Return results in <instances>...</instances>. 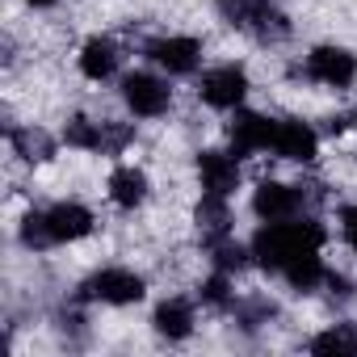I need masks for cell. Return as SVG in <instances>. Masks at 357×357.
I'll list each match as a JSON object with an SVG mask.
<instances>
[{"mask_svg":"<svg viewBox=\"0 0 357 357\" xmlns=\"http://www.w3.org/2000/svg\"><path fill=\"white\" fill-rule=\"evenodd\" d=\"M198 176L202 190L215 198H231L240 190V155L231 151H198Z\"/></svg>","mask_w":357,"mask_h":357,"instance_id":"obj_10","label":"cell"},{"mask_svg":"<svg viewBox=\"0 0 357 357\" xmlns=\"http://www.w3.org/2000/svg\"><path fill=\"white\" fill-rule=\"evenodd\" d=\"M118 43L114 38H105V34H97V38H89L84 47H80V72L89 76V80H109L114 72H118Z\"/></svg>","mask_w":357,"mask_h":357,"instance_id":"obj_14","label":"cell"},{"mask_svg":"<svg viewBox=\"0 0 357 357\" xmlns=\"http://www.w3.org/2000/svg\"><path fill=\"white\" fill-rule=\"evenodd\" d=\"M198 97H202L211 109H240L244 97H248V72H244L240 63H219V68L202 72Z\"/></svg>","mask_w":357,"mask_h":357,"instance_id":"obj_4","label":"cell"},{"mask_svg":"<svg viewBox=\"0 0 357 357\" xmlns=\"http://www.w3.org/2000/svg\"><path fill=\"white\" fill-rule=\"evenodd\" d=\"M353 122H357V114H353Z\"/></svg>","mask_w":357,"mask_h":357,"instance_id":"obj_23","label":"cell"},{"mask_svg":"<svg viewBox=\"0 0 357 357\" xmlns=\"http://www.w3.org/2000/svg\"><path fill=\"white\" fill-rule=\"evenodd\" d=\"M147 59L155 68H164L168 76H190L202 63V43L190 34H168V38H151L147 43Z\"/></svg>","mask_w":357,"mask_h":357,"instance_id":"obj_6","label":"cell"},{"mask_svg":"<svg viewBox=\"0 0 357 357\" xmlns=\"http://www.w3.org/2000/svg\"><path fill=\"white\" fill-rule=\"evenodd\" d=\"M68 147H84V151H109V122H93V118H72L63 130Z\"/></svg>","mask_w":357,"mask_h":357,"instance_id":"obj_16","label":"cell"},{"mask_svg":"<svg viewBox=\"0 0 357 357\" xmlns=\"http://www.w3.org/2000/svg\"><path fill=\"white\" fill-rule=\"evenodd\" d=\"M151 324H155V332L168 336V340H185V336L194 332V307H190L185 298H164V303L155 307Z\"/></svg>","mask_w":357,"mask_h":357,"instance_id":"obj_15","label":"cell"},{"mask_svg":"<svg viewBox=\"0 0 357 357\" xmlns=\"http://www.w3.org/2000/svg\"><path fill=\"white\" fill-rule=\"evenodd\" d=\"M13 147L26 155V160H47V139L43 135H34V130H13Z\"/></svg>","mask_w":357,"mask_h":357,"instance_id":"obj_20","label":"cell"},{"mask_svg":"<svg viewBox=\"0 0 357 357\" xmlns=\"http://www.w3.org/2000/svg\"><path fill=\"white\" fill-rule=\"evenodd\" d=\"M109 198H114V206H122V211L143 206V198H147V172L135 168V164H118V168L109 172Z\"/></svg>","mask_w":357,"mask_h":357,"instance_id":"obj_13","label":"cell"},{"mask_svg":"<svg viewBox=\"0 0 357 357\" xmlns=\"http://www.w3.org/2000/svg\"><path fill=\"white\" fill-rule=\"evenodd\" d=\"M252 215L261 223H282L303 215V185H282V181H261L252 194Z\"/></svg>","mask_w":357,"mask_h":357,"instance_id":"obj_9","label":"cell"},{"mask_svg":"<svg viewBox=\"0 0 357 357\" xmlns=\"http://www.w3.org/2000/svg\"><path fill=\"white\" fill-rule=\"evenodd\" d=\"M26 5H34V9H51L55 0H26Z\"/></svg>","mask_w":357,"mask_h":357,"instance_id":"obj_22","label":"cell"},{"mask_svg":"<svg viewBox=\"0 0 357 357\" xmlns=\"http://www.w3.org/2000/svg\"><path fill=\"white\" fill-rule=\"evenodd\" d=\"M122 101L135 118H160L172 105V89H168V80H160L151 72H130V76H122Z\"/></svg>","mask_w":357,"mask_h":357,"instance_id":"obj_5","label":"cell"},{"mask_svg":"<svg viewBox=\"0 0 357 357\" xmlns=\"http://www.w3.org/2000/svg\"><path fill=\"white\" fill-rule=\"evenodd\" d=\"M340 231H344V244L357 252V206H344L340 211Z\"/></svg>","mask_w":357,"mask_h":357,"instance_id":"obj_21","label":"cell"},{"mask_svg":"<svg viewBox=\"0 0 357 357\" xmlns=\"http://www.w3.org/2000/svg\"><path fill=\"white\" fill-rule=\"evenodd\" d=\"M93 211L80 206V202H55L47 211V231H51V244H72V240H84L93 231Z\"/></svg>","mask_w":357,"mask_h":357,"instance_id":"obj_12","label":"cell"},{"mask_svg":"<svg viewBox=\"0 0 357 357\" xmlns=\"http://www.w3.org/2000/svg\"><path fill=\"white\" fill-rule=\"evenodd\" d=\"M231 273H219L215 269V278L202 286V303H211V307H231Z\"/></svg>","mask_w":357,"mask_h":357,"instance_id":"obj_19","label":"cell"},{"mask_svg":"<svg viewBox=\"0 0 357 357\" xmlns=\"http://www.w3.org/2000/svg\"><path fill=\"white\" fill-rule=\"evenodd\" d=\"M315 151H319V135H315L307 122H298V118L278 122V135H273V155L294 160V164H311V160H315Z\"/></svg>","mask_w":357,"mask_h":357,"instance_id":"obj_11","label":"cell"},{"mask_svg":"<svg viewBox=\"0 0 357 357\" xmlns=\"http://www.w3.org/2000/svg\"><path fill=\"white\" fill-rule=\"evenodd\" d=\"M219 13H223L227 26H236V30H244L261 43H278V38L290 34L286 17L273 9V0H219Z\"/></svg>","mask_w":357,"mask_h":357,"instance_id":"obj_2","label":"cell"},{"mask_svg":"<svg viewBox=\"0 0 357 357\" xmlns=\"http://www.w3.org/2000/svg\"><path fill=\"white\" fill-rule=\"evenodd\" d=\"M22 244H26V248H51L47 211H30V215L22 219Z\"/></svg>","mask_w":357,"mask_h":357,"instance_id":"obj_18","label":"cell"},{"mask_svg":"<svg viewBox=\"0 0 357 357\" xmlns=\"http://www.w3.org/2000/svg\"><path fill=\"white\" fill-rule=\"evenodd\" d=\"M143 294H147V282H143L135 269H118V265L97 269V273L84 278V286H80V298H84V303H105V307H130V303H139Z\"/></svg>","mask_w":357,"mask_h":357,"instance_id":"obj_3","label":"cell"},{"mask_svg":"<svg viewBox=\"0 0 357 357\" xmlns=\"http://www.w3.org/2000/svg\"><path fill=\"white\" fill-rule=\"evenodd\" d=\"M273 135H278V122L265 118V114H252V109H236V118L227 126V139H231V151L236 155L273 151Z\"/></svg>","mask_w":357,"mask_h":357,"instance_id":"obj_8","label":"cell"},{"mask_svg":"<svg viewBox=\"0 0 357 357\" xmlns=\"http://www.w3.org/2000/svg\"><path fill=\"white\" fill-rule=\"evenodd\" d=\"M307 76L324 89H349L357 80V59L344 47H315L307 55Z\"/></svg>","mask_w":357,"mask_h":357,"instance_id":"obj_7","label":"cell"},{"mask_svg":"<svg viewBox=\"0 0 357 357\" xmlns=\"http://www.w3.org/2000/svg\"><path fill=\"white\" fill-rule=\"evenodd\" d=\"M311 353H324V357H340V353H357V328L353 324H336L328 332H319L311 340Z\"/></svg>","mask_w":357,"mask_h":357,"instance_id":"obj_17","label":"cell"},{"mask_svg":"<svg viewBox=\"0 0 357 357\" xmlns=\"http://www.w3.org/2000/svg\"><path fill=\"white\" fill-rule=\"evenodd\" d=\"M252 257L261 269L269 273H286L298 257L307 252H319L324 248V227L315 219H282V223H265L257 236H252Z\"/></svg>","mask_w":357,"mask_h":357,"instance_id":"obj_1","label":"cell"}]
</instances>
